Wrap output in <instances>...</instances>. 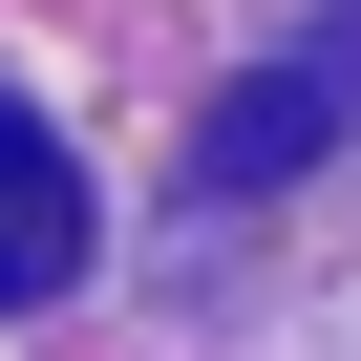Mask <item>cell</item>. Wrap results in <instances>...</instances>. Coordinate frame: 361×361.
<instances>
[{
    "instance_id": "cell-1",
    "label": "cell",
    "mask_w": 361,
    "mask_h": 361,
    "mask_svg": "<svg viewBox=\"0 0 361 361\" xmlns=\"http://www.w3.org/2000/svg\"><path fill=\"white\" fill-rule=\"evenodd\" d=\"M340 128H361V0H340L298 64H255V85L213 106V149H192V170H213V192H276V170H319Z\"/></svg>"
},
{
    "instance_id": "cell-2",
    "label": "cell",
    "mask_w": 361,
    "mask_h": 361,
    "mask_svg": "<svg viewBox=\"0 0 361 361\" xmlns=\"http://www.w3.org/2000/svg\"><path fill=\"white\" fill-rule=\"evenodd\" d=\"M64 276H85V149L0 85V319H22V298H64Z\"/></svg>"
}]
</instances>
